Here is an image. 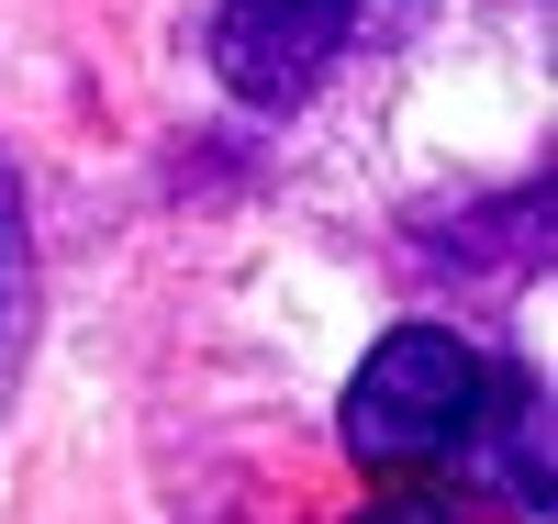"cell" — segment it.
<instances>
[{
  "label": "cell",
  "mask_w": 558,
  "mask_h": 524,
  "mask_svg": "<svg viewBox=\"0 0 558 524\" xmlns=\"http://www.w3.org/2000/svg\"><path fill=\"white\" fill-rule=\"evenodd\" d=\"M23 346V212H12V179H0V368Z\"/></svg>",
  "instance_id": "cell-4"
},
{
  "label": "cell",
  "mask_w": 558,
  "mask_h": 524,
  "mask_svg": "<svg viewBox=\"0 0 558 524\" xmlns=\"http://www.w3.org/2000/svg\"><path fill=\"white\" fill-rule=\"evenodd\" d=\"M357 524H470V502H458V480H436V468H402L391 491H368Z\"/></svg>",
  "instance_id": "cell-3"
},
{
  "label": "cell",
  "mask_w": 558,
  "mask_h": 524,
  "mask_svg": "<svg viewBox=\"0 0 558 524\" xmlns=\"http://www.w3.org/2000/svg\"><path fill=\"white\" fill-rule=\"evenodd\" d=\"M492 436H502V480H514V502L536 513L547 502L536 424H525L514 379H502L481 346H458L447 324H402V336H380L368 368L347 379V447L368 468H436V458H470Z\"/></svg>",
  "instance_id": "cell-1"
},
{
  "label": "cell",
  "mask_w": 558,
  "mask_h": 524,
  "mask_svg": "<svg viewBox=\"0 0 558 524\" xmlns=\"http://www.w3.org/2000/svg\"><path fill=\"white\" fill-rule=\"evenodd\" d=\"M347 23H357V0H223L213 68L235 101H302L347 57Z\"/></svg>",
  "instance_id": "cell-2"
}]
</instances>
